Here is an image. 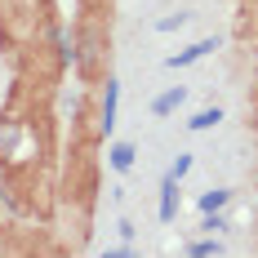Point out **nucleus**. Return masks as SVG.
Wrapping results in <instances>:
<instances>
[{
  "label": "nucleus",
  "instance_id": "39448f33",
  "mask_svg": "<svg viewBox=\"0 0 258 258\" xmlns=\"http://www.w3.org/2000/svg\"><path fill=\"white\" fill-rule=\"evenodd\" d=\"M218 120H223V111H218V107H205V111H196L187 125H191V129H214Z\"/></svg>",
  "mask_w": 258,
  "mask_h": 258
},
{
  "label": "nucleus",
  "instance_id": "1a4fd4ad",
  "mask_svg": "<svg viewBox=\"0 0 258 258\" xmlns=\"http://www.w3.org/2000/svg\"><path fill=\"white\" fill-rule=\"evenodd\" d=\"M178 27H187V14H178V18H160L156 31H178Z\"/></svg>",
  "mask_w": 258,
  "mask_h": 258
},
{
  "label": "nucleus",
  "instance_id": "f03ea898",
  "mask_svg": "<svg viewBox=\"0 0 258 258\" xmlns=\"http://www.w3.org/2000/svg\"><path fill=\"white\" fill-rule=\"evenodd\" d=\"M214 49H218V40H214V36H209V40H196V45H187L182 53H174V58H169V67H187V62H196V58H209Z\"/></svg>",
  "mask_w": 258,
  "mask_h": 258
},
{
  "label": "nucleus",
  "instance_id": "7ed1b4c3",
  "mask_svg": "<svg viewBox=\"0 0 258 258\" xmlns=\"http://www.w3.org/2000/svg\"><path fill=\"white\" fill-rule=\"evenodd\" d=\"M116 107H120V80H107V94H103V134L116 129Z\"/></svg>",
  "mask_w": 258,
  "mask_h": 258
},
{
  "label": "nucleus",
  "instance_id": "f257e3e1",
  "mask_svg": "<svg viewBox=\"0 0 258 258\" xmlns=\"http://www.w3.org/2000/svg\"><path fill=\"white\" fill-rule=\"evenodd\" d=\"M174 214H178V178L165 174V182H160V223H174Z\"/></svg>",
  "mask_w": 258,
  "mask_h": 258
},
{
  "label": "nucleus",
  "instance_id": "20e7f679",
  "mask_svg": "<svg viewBox=\"0 0 258 258\" xmlns=\"http://www.w3.org/2000/svg\"><path fill=\"white\" fill-rule=\"evenodd\" d=\"M182 103H187V89H165V94L152 103V111L156 116H169V111H178Z\"/></svg>",
  "mask_w": 258,
  "mask_h": 258
},
{
  "label": "nucleus",
  "instance_id": "0eeeda50",
  "mask_svg": "<svg viewBox=\"0 0 258 258\" xmlns=\"http://www.w3.org/2000/svg\"><path fill=\"white\" fill-rule=\"evenodd\" d=\"M227 205V191H205V196H201V209H205V214H214V209H223Z\"/></svg>",
  "mask_w": 258,
  "mask_h": 258
},
{
  "label": "nucleus",
  "instance_id": "9d476101",
  "mask_svg": "<svg viewBox=\"0 0 258 258\" xmlns=\"http://www.w3.org/2000/svg\"><path fill=\"white\" fill-rule=\"evenodd\" d=\"M187 169H191V156H178V160H174V165H169V178H182V174H187Z\"/></svg>",
  "mask_w": 258,
  "mask_h": 258
},
{
  "label": "nucleus",
  "instance_id": "6e6552de",
  "mask_svg": "<svg viewBox=\"0 0 258 258\" xmlns=\"http://www.w3.org/2000/svg\"><path fill=\"white\" fill-rule=\"evenodd\" d=\"M191 254H196V258H209V254H223V245H218V240H201V245H191Z\"/></svg>",
  "mask_w": 258,
  "mask_h": 258
},
{
  "label": "nucleus",
  "instance_id": "423d86ee",
  "mask_svg": "<svg viewBox=\"0 0 258 258\" xmlns=\"http://www.w3.org/2000/svg\"><path fill=\"white\" fill-rule=\"evenodd\" d=\"M111 165L125 174L129 165H134V147H129V143H116V147H111Z\"/></svg>",
  "mask_w": 258,
  "mask_h": 258
}]
</instances>
